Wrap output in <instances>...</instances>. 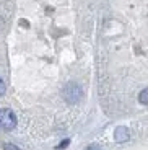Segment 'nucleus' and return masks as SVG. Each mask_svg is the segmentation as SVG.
<instances>
[{
	"instance_id": "obj_1",
	"label": "nucleus",
	"mask_w": 148,
	"mask_h": 150,
	"mask_svg": "<svg viewBox=\"0 0 148 150\" xmlns=\"http://www.w3.org/2000/svg\"><path fill=\"white\" fill-rule=\"evenodd\" d=\"M82 96H83V88L78 83L70 82L65 85V88H63V98H65L67 103L75 105V103H78L82 100Z\"/></svg>"
},
{
	"instance_id": "obj_2",
	"label": "nucleus",
	"mask_w": 148,
	"mask_h": 150,
	"mask_svg": "<svg viewBox=\"0 0 148 150\" xmlns=\"http://www.w3.org/2000/svg\"><path fill=\"white\" fill-rule=\"evenodd\" d=\"M0 127L5 131H13L16 127V116L10 108L0 109Z\"/></svg>"
},
{
	"instance_id": "obj_3",
	"label": "nucleus",
	"mask_w": 148,
	"mask_h": 150,
	"mask_svg": "<svg viewBox=\"0 0 148 150\" xmlns=\"http://www.w3.org/2000/svg\"><path fill=\"white\" fill-rule=\"evenodd\" d=\"M114 139H116V142H119V144L129 140V129L127 127H117L114 131Z\"/></svg>"
},
{
	"instance_id": "obj_4",
	"label": "nucleus",
	"mask_w": 148,
	"mask_h": 150,
	"mask_svg": "<svg viewBox=\"0 0 148 150\" xmlns=\"http://www.w3.org/2000/svg\"><path fill=\"white\" fill-rule=\"evenodd\" d=\"M138 101H140L142 105H147V103H148V90H147V88L142 90L140 96H138Z\"/></svg>"
},
{
	"instance_id": "obj_5",
	"label": "nucleus",
	"mask_w": 148,
	"mask_h": 150,
	"mask_svg": "<svg viewBox=\"0 0 148 150\" xmlns=\"http://www.w3.org/2000/svg\"><path fill=\"white\" fill-rule=\"evenodd\" d=\"M5 91H7V86H5V82L0 79V96H4Z\"/></svg>"
},
{
	"instance_id": "obj_6",
	"label": "nucleus",
	"mask_w": 148,
	"mask_h": 150,
	"mask_svg": "<svg viewBox=\"0 0 148 150\" xmlns=\"http://www.w3.org/2000/svg\"><path fill=\"white\" fill-rule=\"evenodd\" d=\"M4 150H20L16 145H13V144H5L4 145Z\"/></svg>"
},
{
	"instance_id": "obj_7",
	"label": "nucleus",
	"mask_w": 148,
	"mask_h": 150,
	"mask_svg": "<svg viewBox=\"0 0 148 150\" xmlns=\"http://www.w3.org/2000/svg\"><path fill=\"white\" fill-rule=\"evenodd\" d=\"M68 144H70V140H68V139L62 140V144H60V145H59V149H65V147L68 145Z\"/></svg>"
},
{
	"instance_id": "obj_8",
	"label": "nucleus",
	"mask_w": 148,
	"mask_h": 150,
	"mask_svg": "<svg viewBox=\"0 0 148 150\" xmlns=\"http://www.w3.org/2000/svg\"><path fill=\"white\" fill-rule=\"evenodd\" d=\"M86 150H101L99 147H96V145H91V147H88Z\"/></svg>"
}]
</instances>
